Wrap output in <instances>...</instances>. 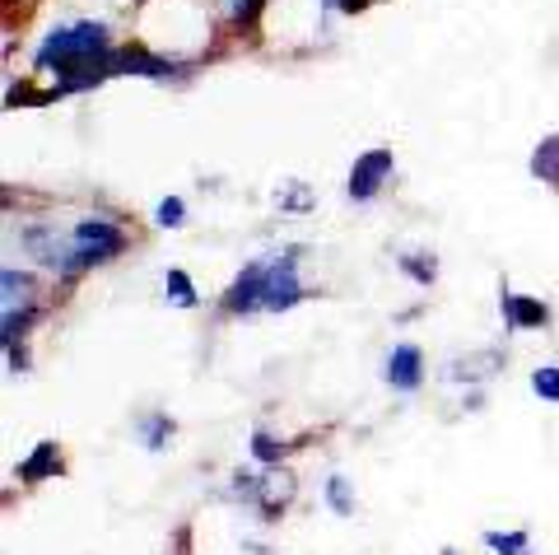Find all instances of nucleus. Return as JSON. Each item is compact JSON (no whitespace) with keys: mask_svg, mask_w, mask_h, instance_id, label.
<instances>
[{"mask_svg":"<svg viewBox=\"0 0 559 555\" xmlns=\"http://www.w3.org/2000/svg\"><path fill=\"white\" fill-rule=\"evenodd\" d=\"M336 5H341V0H318V14H322V20H331V14H336Z\"/></svg>","mask_w":559,"mask_h":555,"instance_id":"26","label":"nucleus"},{"mask_svg":"<svg viewBox=\"0 0 559 555\" xmlns=\"http://www.w3.org/2000/svg\"><path fill=\"white\" fill-rule=\"evenodd\" d=\"M154 224H159V229H182L187 224V201L182 197H164L159 205H154Z\"/></svg>","mask_w":559,"mask_h":555,"instance_id":"22","label":"nucleus"},{"mask_svg":"<svg viewBox=\"0 0 559 555\" xmlns=\"http://www.w3.org/2000/svg\"><path fill=\"white\" fill-rule=\"evenodd\" d=\"M388 383L396 388V392H419V383H425V351L419 345H411V341H401V345H392V355H388Z\"/></svg>","mask_w":559,"mask_h":555,"instance_id":"8","label":"nucleus"},{"mask_svg":"<svg viewBox=\"0 0 559 555\" xmlns=\"http://www.w3.org/2000/svg\"><path fill=\"white\" fill-rule=\"evenodd\" d=\"M392 173H396V154L392 150H364L355 164H349V178H345V197L355 201V205H369L382 197V187L392 182Z\"/></svg>","mask_w":559,"mask_h":555,"instance_id":"4","label":"nucleus"},{"mask_svg":"<svg viewBox=\"0 0 559 555\" xmlns=\"http://www.w3.org/2000/svg\"><path fill=\"white\" fill-rule=\"evenodd\" d=\"M396 267L406 271L415 285H433V281H439V262H433V252H401Z\"/></svg>","mask_w":559,"mask_h":555,"instance_id":"16","label":"nucleus"},{"mask_svg":"<svg viewBox=\"0 0 559 555\" xmlns=\"http://www.w3.org/2000/svg\"><path fill=\"white\" fill-rule=\"evenodd\" d=\"M532 392L540 397V402H559V369H550V364L546 369H536L532 374Z\"/></svg>","mask_w":559,"mask_h":555,"instance_id":"23","label":"nucleus"},{"mask_svg":"<svg viewBox=\"0 0 559 555\" xmlns=\"http://www.w3.org/2000/svg\"><path fill=\"white\" fill-rule=\"evenodd\" d=\"M271 205L280 215H312V205H318V192L304 182V178H285L271 192Z\"/></svg>","mask_w":559,"mask_h":555,"instance_id":"10","label":"nucleus"},{"mask_svg":"<svg viewBox=\"0 0 559 555\" xmlns=\"http://www.w3.org/2000/svg\"><path fill=\"white\" fill-rule=\"evenodd\" d=\"M127 229H121L117 220L108 215H84L70 224V234L61 238V252H57V262H51V271L61 275V281H80L84 271H98V267H108L112 257L127 252Z\"/></svg>","mask_w":559,"mask_h":555,"instance_id":"2","label":"nucleus"},{"mask_svg":"<svg viewBox=\"0 0 559 555\" xmlns=\"http://www.w3.org/2000/svg\"><path fill=\"white\" fill-rule=\"evenodd\" d=\"M248 448H252V458H257L261 467H280V462H285V453H289V444H280L271 429H252Z\"/></svg>","mask_w":559,"mask_h":555,"instance_id":"17","label":"nucleus"},{"mask_svg":"<svg viewBox=\"0 0 559 555\" xmlns=\"http://www.w3.org/2000/svg\"><path fill=\"white\" fill-rule=\"evenodd\" d=\"M112 24L98 20V14H75V20L51 24L38 47H33V71L51 75V84L43 90V103L57 98H75L98 90L108 75V57H112Z\"/></svg>","mask_w":559,"mask_h":555,"instance_id":"1","label":"nucleus"},{"mask_svg":"<svg viewBox=\"0 0 559 555\" xmlns=\"http://www.w3.org/2000/svg\"><path fill=\"white\" fill-rule=\"evenodd\" d=\"M164 299L173 308H197L201 304V294H197V285H191V275L182 267H168L164 271Z\"/></svg>","mask_w":559,"mask_h":555,"instance_id":"14","label":"nucleus"},{"mask_svg":"<svg viewBox=\"0 0 559 555\" xmlns=\"http://www.w3.org/2000/svg\"><path fill=\"white\" fill-rule=\"evenodd\" d=\"M61 448L57 444H38V448H33V453L20 462V481H47V476H61Z\"/></svg>","mask_w":559,"mask_h":555,"instance_id":"11","label":"nucleus"},{"mask_svg":"<svg viewBox=\"0 0 559 555\" xmlns=\"http://www.w3.org/2000/svg\"><path fill=\"white\" fill-rule=\"evenodd\" d=\"M369 5H378V0H341L336 14H345V20H355V14H364Z\"/></svg>","mask_w":559,"mask_h":555,"instance_id":"25","label":"nucleus"},{"mask_svg":"<svg viewBox=\"0 0 559 555\" xmlns=\"http://www.w3.org/2000/svg\"><path fill=\"white\" fill-rule=\"evenodd\" d=\"M257 505H261V518H280L289 509L294 499V476L285 472V467H266V472L257 476Z\"/></svg>","mask_w":559,"mask_h":555,"instance_id":"9","label":"nucleus"},{"mask_svg":"<svg viewBox=\"0 0 559 555\" xmlns=\"http://www.w3.org/2000/svg\"><path fill=\"white\" fill-rule=\"evenodd\" d=\"M480 542L495 555H527V532H485Z\"/></svg>","mask_w":559,"mask_h":555,"instance_id":"21","label":"nucleus"},{"mask_svg":"<svg viewBox=\"0 0 559 555\" xmlns=\"http://www.w3.org/2000/svg\"><path fill=\"white\" fill-rule=\"evenodd\" d=\"M326 505H331V513H336V518L355 513V491H349V481H345L341 472L326 476Z\"/></svg>","mask_w":559,"mask_h":555,"instance_id":"19","label":"nucleus"},{"mask_svg":"<svg viewBox=\"0 0 559 555\" xmlns=\"http://www.w3.org/2000/svg\"><path fill=\"white\" fill-rule=\"evenodd\" d=\"M261 294H266V257H257V262H248L234 275L229 290H224V299H219V314L248 318L261 308Z\"/></svg>","mask_w":559,"mask_h":555,"instance_id":"5","label":"nucleus"},{"mask_svg":"<svg viewBox=\"0 0 559 555\" xmlns=\"http://www.w3.org/2000/svg\"><path fill=\"white\" fill-rule=\"evenodd\" d=\"M33 285H38V275L33 271H14V267L0 271V299H5V308H28L33 304Z\"/></svg>","mask_w":559,"mask_h":555,"instance_id":"12","label":"nucleus"},{"mask_svg":"<svg viewBox=\"0 0 559 555\" xmlns=\"http://www.w3.org/2000/svg\"><path fill=\"white\" fill-rule=\"evenodd\" d=\"M299 248H280L266 257V294H261V314H289L308 299V285L299 281Z\"/></svg>","mask_w":559,"mask_h":555,"instance_id":"3","label":"nucleus"},{"mask_svg":"<svg viewBox=\"0 0 559 555\" xmlns=\"http://www.w3.org/2000/svg\"><path fill=\"white\" fill-rule=\"evenodd\" d=\"M173 415H164V411H154V415H145V421H140V444L150 448V453H164V448L173 444Z\"/></svg>","mask_w":559,"mask_h":555,"instance_id":"15","label":"nucleus"},{"mask_svg":"<svg viewBox=\"0 0 559 555\" xmlns=\"http://www.w3.org/2000/svg\"><path fill=\"white\" fill-rule=\"evenodd\" d=\"M271 0H210V20L219 24V33H229V38H252L266 20Z\"/></svg>","mask_w":559,"mask_h":555,"instance_id":"6","label":"nucleus"},{"mask_svg":"<svg viewBox=\"0 0 559 555\" xmlns=\"http://www.w3.org/2000/svg\"><path fill=\"white\" fill-rule=\"evenodd\" d=\"M499 314L513 332H536V327L550 322V304L546 299H532V294H513V290H499Z\"/></svg>","mask_w":559,"mask_h":555,"instance_id":"7","label":"nucleus"},{"mask_svg":"<svg viewBox=\"0 0 559 555\" xmlns=\"http://www.w3.org/2000/svg\"><path fill=\"white\" fill-rule=\"evenodd\" d=\"M38 322V304H28V308H5V322H0V341H24V332Z\"/></svg>","mask_w":559,"mask_h":555,"instance_id":"18","label":"nucleus"},{"mask_svg":"<svg viewBox=\"0 0 559 555\" xmlns=\"http://www.w3.org/2000/svg\"><path fill=\"white\" fill-rule=\"evenodd\" d=\"M532 178L536 182H550V187H559V131L555 135H546L536 150H532Z\"/></svg>","mask_w":559,"mask_h":555,"instance_id":"13","label":"nucleus"},{"mask_svg":"<svg viewBox=\"0 0 559 555\" xmlns=\"http://www.w3.org/2000/svg\"><path fill=\"white\" fill-rule=\"evenodd\" d=\"M499 364H503L499 355H489V359H452L443 369V378H485V374H495Z\"/></svg>","mask_w":559,"mask_h":555,"instance_id":"20","label":"nucleus"},{"mask_svg":"<svg viewBox=\"0 0 559 555\" xmlns=\"http://www.w3.org/2000/svg\"><path fill=\"white\" fill-rule=\"evenodd\" d=\"M5 369H10V374H24V369H28V345H24V341H10V345H5Z\"/></svg>","mask_w":559,"mask_h":555,"instance_id":"24","label":"nucleus"}]
</instances>
